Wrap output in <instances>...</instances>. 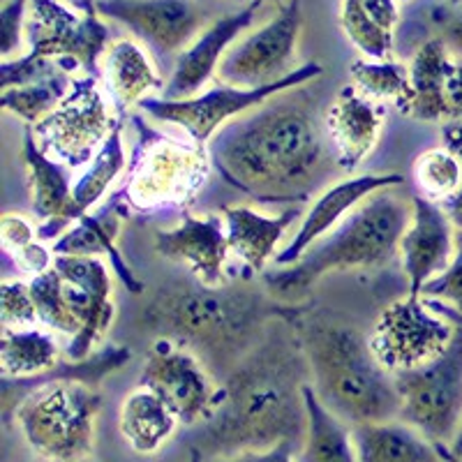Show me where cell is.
<instances>
[{
    "mask_svg": "<svg viewBox=\"0 0 462 462\" xmlns=\"http://www.w3.org/2000/svg\"><path fill=\"white\" fill-rule=\"evenodd\" d=\"M453 324V340L439 358L393 373L400 393L398 419L444 448L451 447L462 423V321Z\"/></svg>",
    "mask_w": 462,
    "mask_h": 462,
    "instance_id": "cell-9",
    "label": "cell"
},
{
    "mask_svg": "<svg viewBox=\"0 0 462 462\" xmlns=\"http://www.w3.org/2000/svg\"><path fill=\"white\" fill-rule=\"evenodd\" d=\"M105 72L109 93L121 111L134 109L152 90H162V81L152 58L134 40H116L105 53Z\"/></svg>",
    "mask_w": 462,
    "mask_h": 462,
    "instance_id": "cell-26",
    "label": "cell"
},
{
    "mask_svg": "<svg viewBox=\"0 0 462 462\" xmlns=\"http://www.w3.org/2000/svg\"><path fill=\"white\" fill-rule=\"evenodd\" d=\"M213 167L259 204H303L331 169L312 109L271 102L226 123L210 139Z\"/></svg>",
    "mask_w": 462,
    "mask_h": 462,
    "instance_id": "cell-1",
    "label": "cell"
},
{
    "mask_svg": "<svg viewBox=\"0 0 462 462\" xmlns=\"http://www.w3.org/2000/svg\"><path fill=\"white\" fill-rule=\"evenodd\" d=\"M453 5H462V0H451Z\"/></svg>",
    "mask_w": 462,
    "mask_h": 462,
    "instance_id": "cell-53",
    "label": "cell"
},
{
    "mask_svg": "<svg viewBox=\"0 0 462 462\" xmlns=\"http://www.w3.org/2000/svg\"><path fill=\"white\" fill-rule=\"evenodd\" d=\"M441 40L448 44L456 53H462V14L448 19L444 26H441Z\"/></svg>",
    "mask_w": 462,
    "mask_h": 462,
    "instance_id": "cell-45",
    "label": "cell"
},
{
    "mask_svg": "<svg viewBox=\"0 0 462 462\" xmlns=\"http://www.w3.org/2000/svg\"><path fill=\"white\" fill-rule=\"evenodd\" d=\"M300 23V0H287L271 22L231 44L216 79L236 88H263L282 81L299 69L294 63Z\"/></svg>",
    "mask_w": 462,
    "mask_h": 462,
    "instance_id": "cell-12",
    "label": "cell"
},
{
    "mask_svg": "<svg viewBox=\"0 0 462 462\" xmlns=\"http://www.w3.org/2000/svg\"><path fill=\"white\" fill-rule=\"evenodd\" d=\"M60 363V349L51 333L28 328H7L0 333V377L31 379L47 374Z\"/></svg>",
    "mask_w": 462,
    "mask_h": 462,
    "instance_id": "cell-30",
    "label": "cell"
},
{
    "mask_svg": "<svg viewBox=\"0 0 462 462\" xmlns=\"http://www.w3.org/2000/svg\"><path fill=\"white\" fill-rule=\"evenodd\" d=\"M143 134L118 201L137 213H158L189 204L208 180L213 167L208 148L164 134L148 139V130Z\"/></svg>",
    "mask_w": 462,
    "mask_h": 462,
    "instance_id": "cell-7",
    "label": "cell"
},
{
    "mask_svg": "<svg viewBox=\"0 0 462 462\" xmlns=\"http://www.w3.org/2000/svg\"><path fill=\"white\" fill-rule=\"evenodd\" d=\"M457 462H462V460H457Z\"/></svg>",
    "mask_w": 462,
    "mask_h": 462,
    "instance_id": "cell-55",
    "label": "cell"
},
{
    "mask_svg": "<svg viewBox=\"0 0 462 462\" xmlns=\"http://www.w3.org/2000/svg\"><path fill=\"white\" fill-rule=\"evenodd\" d=\"M414 180L420 197L444 204L462 188V164L448 148H430L416 158Z\"/></svg>",
    "mask_w": 462,
    "mask_h": 462,
    "instance_id": "cell-34",
    "label": "cell"
},
{
    "mask_svg": "<svg viewBox=\"0 0 462 462\" xmlns=\"http://www.w3.org/2000/svg\"><path fill=\"white\" fill-rule=\"evenodd\" d=\"M426 303L430 305L432 310L439 312L441 317H447V319H451V321H462V315H460V312H457L456 308H451V305H448V303H444V300H432V299H426Z\"/></svg>",
    "mask_w": 462,
    "mask_h": 462,
    "instance_id": "cell-47",
    "label": "cell"
},
{
    "mask_svg": "<svg viewBox=\"0 0 462 462\" xmlns=\"http://www.w3.org/2000/svg\"><path fill=\"white\" fill-rule=\"evenodd\" d=\"M441 146L448 148L462 164V121H451L441 125Z\"/></svg>",
    "mask_w": 462,
    "mask_h": 462,
    "instance_id": "cell-44",
    "label": "cell"
},
{
    "mask_svg": "<svg viewBox=\"0 0 462 462\" xmlns=\"http://www.w3.org/2000/svg\"><path fill=\"white\" fill-rule=\"evenodd\" d=\"M423 299L444 300L462 315V229H456V257L451 266L423 287Z\"/></svg>",
    "mask_w": 462,
    "mask_h": 462,
    "instance_id": "cell-39",
    "label": "cell"
},
{
    "mask_svg": "<svg viewBox=\"0 0 462 462\" xmlns=\"http://www.w3.org/2000/svg\"><path fill=\"white\" fill-rule=\"evenodd\" d=\"M400 3H410V0H398V5H400Z\"/></svg>",
    "mask_w": 462,
    "mask_h": 462,
    "instance_id": "cell-54",
    "label": "cell"
},
{
    "mask_svg": "<svg viewBox=\"0 0 462 462\" xmlns=\"http://www.w3.org/2000/svg\"><path fill=\"white\" fill-rule=\"evenodd\" d=\"M28 3L26 53L49 60H72L88 77H100V58L109 49V26L97 10L77 14L63 0Z\"/></svg>",
    "mask_w": 462,
    "mask_h": 462,
    "instance_id": "cell-13",
    "label": "cell"
},
{
    "mask_svg": "<svg viewBox=\"0 0 462 462\" xmlns=\"http://www.w3.org/2000/svg\"><path fill=\"white\" fill-rule=\"evenodd\" d=\"M53 266L63 275L65 303L79 324V333L69 337L65 354L69 361H86L114 324L116 305L109 268L100 257L68 254L53 259Z\"/></svg>",
    "mask_w": 462,
    "mask_h": 462,
    "instance_id": "cell-16",
    "label": "cell"
},
{
    "mask_svg": "<svg viewBox=\"0 0 462 462\" xmlns=\"http://www.w3.org/2000/svg\"><path fill=\"white\" fill-rule=\"evenodd\" d=\"M303 402L305 435L294 462H358L352 426L326 410L310 382L303 383Z\"/></svg>",
    "mask_w": 462,
    "mask_h": 462,
    "instance_id": "cell-27",
    "label": "cell"
},
{
    "mask_svg": "<svg viewBox=\"0 0 462 462\" xmlns=\"http://www.w3.org/2000/svg\"><path fill=\"white\" fill-rule=\"evenodd\" d=\"M444 109H447V123L462 121V53L456 51L444 77Z\"/></svg>",
    "mask_w": 462,
    "mask_h": 462,
    "instance_id": "cell-41",
    "label": "cell"
},
{
    "mask_svg": "<svg viewBox=\"0 0 462 462\" xmlns=\"http://www.w3.org/2000/svg\"><path fill=\"white\" fill-rule=\"evenodd\" d=\"M155 250L169 262L183 263L204 287H220L225 282L226 257L231 250L222 213L201 217L183 213L173 229L158 231Z\"/></svg>",
    "mask_w": 462,
    "mask_h": 462,
    "instance_id": "cell-19",
    "label": "cell"
},
{
    "mask_svg": "<svg viewBox=\"0 0 462 462\" xmlns=\"http://www.w3.org/2000/svg\"><path fill=\"white\" fill-rule=\"evenodd\" d=\"M118 426L132 451L152 456L171 439L180 420L155 391L139 386L123 400Z\"/></svg>",
    "mask_w": 462,
    "mask_h": 462,
    "instance_id": "cell-28",
    "label": "cell"
},
{
    "mask_svg": "<svg viewBox=\"0 0 462 462\" xmlns=\"http://www.w3.org/2000/svg\"><path fill=\"white\" fill-rule=\"evenodd\" d=\"M299 451L296 441H280L275 447L263 448V451H243L236 456H225L217 457L213 462H294V453Z\"/></svg>",
    "mask_w": 462,
    "mask_h": 462,
    "instance_id": "cell-42",
    "label": "cell"
},
{
    "mask_svg": "<svg viewBox=\"0 0 462 462\" xmlns=\"http://www.w3.org/2000/svg\"><path fill=\"white\" fill-rule=\"evenodd\" d=\"M305 370L300 342L296 352L282 337L254 345L222 386L220 407L204 423L201 451L225 457L263 451L284 439L303 441Z\"/></svg>",
    "mask_w": 462,
    "mask_h": 462,
    "instance_id": "cell-2",
    "label": "cell"
},
{
    "mask_svg": "<svg viewBox=\"0 0 462 462\" xmlns=\"http://www.w3.org/2000/svg\"><path fill=\"white\" fill-rule=\"evenodd\" d=\"M31 294L35 300L37 317L40 324H44L49 331L63 333V336L74 337L79 333V324L69 312L63 294V275L58 273V268L51 266L49 271L40 275H32L31 280Z\"/></svg>",
    "mask_w": 462,
    "mask_h": 462,
    "instance_id": "cell-35",
    "label": "cell"
},
{
    "mask_svg": "<svg viewBox=\"0 0 462 462\" xmlns=\"http://www.w3.org/2000/svg\"><path fill=\"white\" fill-rule=\"evenodd\" d=\"M139 386L155 391L179 416L180 426L206 423L222 402V386H217L204 363L167 337L152 345Z\"/></svg>",
    "mask_w": 462,
    "mask_h": 462,
    "instance_id": "cell-14",
    "label": "cell"
},
{
    "mask_svg": "<svg viewBox=\"0 0 462 462\" xmlns=\"http://www.w3.org/2000/svg\"><path fill=\"white\" fill-rule=\"evenodd\" d=\"M28 10H31L28 0H3V10H0V58L3 60L22 56L19 49L23 47Z\"/></svg>",
    "mask_w": 462,
    "mask_h": 462,
    "instance_id": "cell-38",
    "label": "cell"
},
{
    "mask_svg": "<svg viewBox=\"0 0 462 462\" xmlns=\"http://www.w3.org/2000/svg\"><path fill=\"white\" fill-rule=\"evenodd\" d=\"M259 5H266V3H275V5H284V0H257Z\"/></svg>",
    "mask_w": 462,
    "mask_h": 462,
    "instance_id": "cell-51",
    "label": "cell"
},
{
    "mask_svg": "<svg viewBox=\"0 0 462 462\" xmlns=\"http://www.w3.org/2000/svg\"><path fill=\"white\" fill-rule=\"evenodd\" d=\"M231 3H247V0H231ZM250 3H254V0H250Z\"/></svg>",
    "mask_w": 462,
    "mask_h": 462,
    "instance_id": "cell-52",
    "label": "cell"
},
{
    "mask_svg": "<svg viewBox=\"0 0 462 462\" xmlns=\"http://www.w3.org/2000/svg\"><path fill=\"white\" fill-rule=\"evenodd\" d=\"M363 7L368 10L374 22L386 32H393L400 22L398 0H363Z\"/></svg>",
    "mask_w": 462,
    "mask_h": 462,
    "instance_id": "cell-43",
    "label": "cell"
},
{
    "mask_svg": "<svg viewBox=\"0 0 462 462\" xmlns=\"http://www.w3.org/2000/svg\"><path fill=\"white\" fill-rule=\"evenodd\" d=\"M106 95L97 77H74L72 88L51 114L32 125L37 143L68 167H88L116 127Z\"/></svg>",
    "mask_w": 462,
    "mask_h": 462,
    "instance_id": "cell-10",
    "label": "cell"
},
{
    "mask_svg": "<svg viewBox=\"0 0 462 462\" xmlns=\"http://www.w3.org/2000/svg\"><path fill=\"white\" fill-rule=\"evenodd\" d=\"M123 229V204L118 197L106 206H100L95 213H86L84 217L74 222L63 236L53 241L51 253L53 257L68 254V257H100L106 254L111 259V268L121 282L130 289L132 294H142L143 282L132 273L125 259L116 250V241L121 236Z\"/></svg>",
    "mask_w": 462,
    "mask_h": 462,
    "instance_id": "cell-23",
    "label": "cell"
},
{
    "mask_svg": "<svg viewBox=\"0 0 462 462\" xmlns=\"http://www.w3.org/2000/svg\"><path fill=\"white\" fill-rule=\"evenodd\" d=\"M456 324L435 312L423 296H404L382 310L370 333V349L389 373L435 361L451 345Z\"/></svg>",
    "mask_w": 462,
    "mask_h": 462,
    "instance_id": "cell-11",
    "label": "cell"
},
{
    "mask_svg": "<svg viewBox=\"0 0 462 462\" xmlns=\"http://www.w3.org/2000/svg\"><path fill=\"white\" fill-rule=\"evenodd\" d=\"M189 462H204V453H201V448H192V451H189Z\"/></svg>",
    "mask_w": 462,
    "mask_h": 462,
    "instance_id": "cell-50",
    "label": "cell"
},
{
    "mask_svg": "<svg viewBox=\"0 0 462 462\" xmlns=\"http://www.w3.org/2000/svg\"><path fill=\"white\" fill-rule=\"evenodd\" d=\"M402 183L404 176H400V173H363V176H354V179H345L340 183L328 185L317 197L310 210L305 213L294 238L275 254L273 263L275 266H291V263H296L319 238H324L328 231L336 229L370 195Z\"/></svg>",
    "mask_w": 462,
    "mask_h": 462,
    "instance_id": "cell-20",
    "label": "cell"
},
{
    "mask_svg": "<svg viewBox=\"0 0 462 462\" xmlns=\"http://www.w3.org/2000/svg\"><path fill=\"white\" fill-rule=\"evenodd\" d=\"M441 208L447 210V216L451 217L453 226H456V229H462V188L457 189L451 199L444 201V204H441Z\"/></svg>",
    "mask_w": 462,
    "mask_h": 462,
    "instance_id": "cell-46",
    "label": "cell"
},
{
    "mask_svg": "<svg viewBox=\"0 0 462 462\" xmlns=\"http://www.w3.org/2000/svg\"><path fill=\"white\" fill-rule=\"evenodd\" d=\"M69 5H74L77 10L81 12H88V10H95V0H68Z\"/></svg>",
    "mask_w": 462,
    "mask_h": 462,
    "instance_id": "cell-49",
    "label": "cell"
},
{
    "mask_svg": "<svg viewBox=\"0 0 462 462\" xmlns=\"http://www.w3.org/2000/svg\"><path fill=\"white\" fill-rule=\"evenodd\" d=\"M100 386L79 379H3V410L14 414L28 447L56 462H79L93 453Z\"/></svg>",
    "mask_w": 462,
    "mask_h": 462,
    "instance_id": "cell-6",
    "label": "cell"
},
{
    "mask_svg": "<svg viewBox=\"0 0 462 462\" xmlns=\"http://www.w3.org/2000/svg\"><path fill=\"white\" fill-rule=\"evenodd\" d=\"M411 220L410 204L393 192L379 189L291 266L263 273V284L275 299L296 300L317 280L336 271H377L400 253V238Z\"/></svg>",
    "mask_w": 462,
    "mask_h": 462,
    "instance_id": "cell-4",
    "label": "cell"
},
{
    "mask_svg": "<svg viewBox=\"0 0 462 462\" xmlns=\"http://www.w3.org/2000/svg\"><path fill=\"white\" fill-rule=\"evenodd\" d=\"M74 77L77 74L60 72L51 79L3 88L0 90V109L10 111L16 118H22L28 127L37 125L68 97Z\"/></svg>",
    "mask_w": 462,
    "mask_h": 462,
    "instance_id": "cell-33",
    "label": "cell"
},
{
    "mask_svg": "<svg viewBox=\"0 0 462 462\" xmlns=\"http://www.w3.org/2000/svg\"><path fill=\"white\" fill-rule=\"evenodd\" d=\"M321 74H324V68L319 63H303L282 81L263 86V88H236V86L217 81L216 86H210L208 90L188 100L171 102L162 97H146L137 109L160 125L179 127L197 146H208L210 139L216 137L226 123L266 105L268 100H273L287 90L319 79Z\"/></svg>",
    "mask_w": 462,
    "mask_h": 462,
    "instance_id": "cell-8",
    "label": "cell"
},
{
    "mask_svg": "<svg viewBox=\"0 0 462 462\" xmlns=\"http://www.w3.org/2000/svg\"><path fill=\"white\" fill-rule=\"evenodd\" d=\"M220 213L226 225L229 250L245 263L247 275L266 271L268 262L278 254L280 241L299 217L296 208H287L278 216H263L250 206H226Z\"/></svg>",
    "mask_w": 462,
    "mask_h": 462,
    "instance_id": "cell-24",
    "label": "cell"
},
{
    "mask_svg": "<svg viewBox=\"0 0 462 462\" xmlns=\"http://www.w3.org/2000/svg\"><path fill=\"white\" fill-rule=\"evenodd\" d=\"M300 346L317 398L346 426L398 419L400 393L393 373L377 361L361 331L312 321L300 328Z\"/></svg>",
    "mask_w": 462,
    "mask_h": 462,
    "instance_id": "cell-3",
    "label": "cell"
},
{
    "mask_svg": "<svg viewBox=\"0 0 462 462\" xmlns=\"http://www.w3.org/2000/svg\"><path fill=\"white\" fill-rule=\"evenodd\" d=\"M453 49L439 35L430 37L416 49L410 60L411 106L410 118L426 123H447L444 109V77L451 63Z\"/></svg>",
    "mask_w": 462,
    "mask_h": 462,
    "instance_id": "cell-29",
    "label": "cell"
},
{
    "mask_svg": "<svg viewBox=\"0 0 462 462\" xmlns=\"http://www.w3.org/2000/svg\"><path fill=\"white\" fill-rule=\"evenodd\" d=\"M400 254L410 296H420L430 280L451 266L456 257V226L441 204L420 195L411 197V220L400 238Z\"/></svg>",
    "mask_w": 462,
    "mask_h": 462,
    "instance_id": "cell-17",
    "label": "cell"
},
{
    "mask_svg": "<svg viewBox=\"0 0 462 462\" xmlns=\"http://www.w3.org/2000/svg\"><path fill=\"white\" fill-rule=\"evenodd\" d=\"M324 127L336 146L337 167L342 171H354L365 162L382 137L383 111L354 86H346L326 109Z\"/></svg>",
    "mask_w": 462,
    "mask_h": 462,
    "instance_id": "cell-22",
    "label": "cell"
},
{
    "mask_svg": "<svg viewBox=\"0 0 462 462\" xmlns=\"http://www.w3.org/2000/svg\"><path fill=\"white\" fill-rule=\"evenodd\" d=\"M0 324L7 328H28L40 324L31 282L16 278L0 284Z\"/></svg>",
    "mask_w": 462,
    "mask_h": 462,
    "instance_id": "cell-37",
    "label": "cell"
},
{
    "mask_svg": "<svg viewBox=\"0 0 462 462\" xmlns=\"http://www.w3.org/2000/svg\"><path fill=\"white\" fill-rule=\"evenodd\" d=\"M354 88L373 102H391L402 116L410 114L411 106V79L410 65L398 60H356L349 68Z\"/></svg>",
    "mask_w": 462,
    "mask_h": 462,
    "instance_id": "cell-32",
    "label": "cell"
},
{
    "mask_svg": "<svg viewBox=\"0 0 462 462\" xmlns=\"http://www.w3.org/2000/svg\"><path fill=\"white\" fill-rule=\"evenodd\" d=\"M95 10L162 58L180 56L206 26L204 10L195 0H95Z\"/></svg>",
    "mask_w": 462,
    "mask_h": 462,
    "instance_id": "cell-15",
    "label": "cell"
},
{
    "mask_svg": "<svg viewBox=\"0 0 462 462\" xmlns=\"http://www.w3.org/2000/svg\"><path fill=\"white\" fill-rule=\"evenodd\" d=\"M448 451H451L453 460H462V423H460V430H457L456 439H453L451 447H448Z\"/></svg>",
    "mask_w": 462,
    "mask_h": 462,
    "instance_id": "cell-48",
    "label": "cell"
},
{
    "mask_svg": "<svg viewBox=\"0 0 462 462\" xmlns=\"http://www.w3.org/2000/svg\"><path fill=\"white\" fill-rule=\"evenodd\" d=\"M289 310L268 305L254 291L236 287L169 289L155 296L146 321L160 337L197 349L210 358L238 363L247 356L243 346H253L268 317H287ZM236 363V361H234Z\"/></svg>",
    "mask_w": 462,
    "mask_h": 462,
    "instance_id": "cell-5",
    "label": "cell"
},
{
    "mask_svg": "<svg viewBox=\"0 0 462 462\" xmlns=\"http://www.w3.org/2000/svg\"><path fill=\"white\" fill-rule=\"evenodd\" d=\"M259 7L262 5L254 0L243 10L220 16L208 23L195 42L189 44L180 56H176V63H173L171 74L162 88V100H188V97L204 93L210 79L217 77V68L231 44L253 26Z\"/></svg>",
    "mask_w": 462,
    "mask_h": 462,
    "instance_id": "cell-18",
    "label": "cell"
},
{
    "mask_svg": "<svg viewBox=\"0 0 462 462\" xmlns=\"http://www.w3.org/2000/svg\"><path fill=\"white\" fill-rule=\"evenodd\" d=\"M352 435L358 462H457L448 448L437 447L400 419L361 423Z\"/></svg>",
    "mask_w": 462,
    "mask_h": 462,
    "instance_id": "cell-25",
    "label": "cell"
},
{
    "mask_svg": "<svg viewBox=\"0 0 462 462\" xmlns=\"http://www.w3.org/2000/svg\"><path fill=\"white\" fill-rule=\"evenodd\" d=\"M0 238H3V250L10 259H16L19 254L31 247L37 241V229L16 213H5L0 220Z\"/></svg>",
    "mask_w": 462,
    "mask_h": 462,
    "instance_id": "cell-40",
    "label": "cell"
},
{
    "mask_svg": "<svg viewBox=\"0 0 462 462\" xmlns=\"http://www.w3.org/2000/svg\"><path fill=\"white\" fill-rule=\"evenodd\" d=\"M22 158L28 167V188L35 216L40 217L37 238L40 241H58L72 226L69 210H72V167L40 148L32 127L23 134Z\"/></svg>",
    "mask_w": 462,
    "mask_h": 462,
    "instance_id": "cell-21",
    "label": "cell"
},
{
    "mask_svg": "<svg viewBox=\"0 0 462 462\" xmlns=\"http://www.w3.org/2000/svg\"><path fill=\"white\" fill-rule=\"evenodd\" d=\"M340 26L346 40L368 58V60H386L391 58L393 47V32H386L368 10L363 7V0H342Z\"/></svg>",
    "mask_w": 462,
    "mask_h": 462,
    "instance_id": "cell-36",
    "label": "cell"
},
{
    "mask_svg": "<svg viewBox=\"0 0 462 462\" xmlns=\"http://www.w3.org/2000/svg\"><path fill=\"white\" fill-rule=\"evenodd\" d=\"M127 169V155H125V143H123V123H116L114 132L105 142V146L97 151L86 171L81 173L79 179L74 180L72 189V210H69V220L72 225L90 208L100 204L105 195L109 192L111 185L121 179V173Z\"/></svg>",
    "mask_w": 462,
    "mask_h": 462,
    "instance_id": "cell-31",
    "label": "cell"
}]
</instances>
